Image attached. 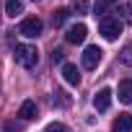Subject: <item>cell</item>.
<instances>
[{
    "mask_svg": "<svg viewBox=\"0 0 132 132\" xmlns=\"http://www.w3.org/2000/svg\"><path fill=\"white\" fill-rule=\"evenodd\" d=\"M13 57H16V62L21 65V68H26V70L36 68V62H39V52L31 44H18L16 52H13Z\"/></svg>",
    "mask_w": 132,
    "mask_h": 132,
    "instance_id": "cell-1",
    "label": "cell"
},
{
    "mask_svg": "<svg viewBox=\"0 0 132 132\" xmlns=\"http://www.w3.org/2000/svg\"><path fill=\"white\" fill-rule=\"evenodd\" d=\"M122 29H124V23L119 18H101L98 21V31H101V36L106 42H117L119 34H122Z\"/></svg>",
    "mask_w": 132,
    "mask_h": 132,
    "instance_id": "cell-2",
    "label": "cell"
},
{
    "mask_svg": "<svg viewBox=\"0 0 132 132\" xmlns=\"http://www.w3.org/2000/svg\"><path fill=\"white\" fill-rule=\"evenodd\" d=\"M42 29H44L42 18H36V16H29V18H23V21H21V26H18V34H23V36H29V39H36V36L42 34Z\"/></svg>",
    "mask_w": 132,
    "mask_h": 132,
    "instance_id": "cell-3",
    "label": "cell"
},
{
    "mask_svg": "<svg viewBox=\"0 0 132 132\" xmlns=\"http://www.w3.org/2000/svg\"><path fill=\"white\" fill-rule=\"evenodd\" d=\"M101 57H104V52H101L96 44L86 47V52H83V68H86V70H93V68H98Z\"/></svg>",
    "mask_w": 132,
    "mask_h": 132,
    "instance_id": "cell-4",
    "label": "cell"
},
{
    "mask_svg": "<svg viewBox=\"0 0 132 132\" xmlns=\"http://www.w3.org/2000/svg\"><path fill=\"white\" fill-rule=\"evenodd\" d=\"M86 36H88L86 23H75V26H70L68 31H65V39H68L70 44H80V42H86Z\"/></svg>",
    "mask_w": 132,
    "mask_h": 132,
    "instance_id": "cell-5",
    "label": "cell"
},
{
    "mask_svg": "<svg viewBox=\"0 0 132 132\" xmlns=\"http://www.w3.org/2000/svg\"><path fill=\"white\" fill-rule=\"evenodd\" d=\"M93 106H96V111H106L111 106V88H101L93 96Z\"/></svg>",
    "mask_w": 132,
    "mask_h": 132,
    "instance_id": "cell-6",
    "label": "cell"
},
{
    "mask_svg": "<svg viewBox=\"0 0 132 132\" xmlns=\"http://www.w3.org/2000/svg\"><path fill=\"white\" fill-rule=\"evenodd\" d=\"M62 78H65V83H70V86H78L80 83V73H78V68L73 62H65L62 65Z\"/></svg>",
    "mask_w": 132,
    "mask_h": 132,
    "instance_id": "cell-7",
    "label": "cell"
},
{
    "mask_svg": "<svg viewBox=\"0 0 132 132\" xmlns=\"http://www.w3.org/2000/svg\"><path fill=\"white\" fill-rule=\"evenodd\" d=\"M111 132H132V114H119L111 122Z\"/></svg>",
    "mask_w": 132,
    "mask_h": 132,
    "instance_id": "cell-8",
    "label": "cell"
},
{
    "mask_svg": "<svg viewBox=\"0 0 132 132\" xmlns=\"http://www.w3.org/2000/svg\"><path fill=\"white\" fill-rule=\"evenodd\" d=\"M18 117L26 119V122H29V119H36V104H34V101H23L21 109H18Z\"/></svg>",
    "mask_w": 132,
    "mask_h": 132,
    "instance_id": "cell-9",
    "label": "cell"
},
{
    "mask_svg": "<svg viewBox=\"0 0 132 132\" xmlns=\"http://www.w3.org/2000/svg\"><path fill=\"white\" fill-rule=\"evenodd\" d=\"M119 101L132 104V78H127V80L119 83Z\"/></svg>",
    "mask_w": 132,
    "mask_h": 132,
    "instance_id": "cell-10",
    "label": "cell"
},
{
    "mask_svg": "<svg viewBox=\"0 0 132 132\" xmlns=\"http://www.w3.org/2000/svg\"><path fill=\"white\" fill-rule=\"evenodd\" d=\"M5 13H8L11 18L21 16V13H23V0H5Z\"/></svg>",
    "mask_w": 132,
    "mask_h": 132,
    "instance_id": "cell-11",
    "label": "cell"
},
{
    "mask_svg": "<svg viewBox=\"0 0 132 132\" xmlns=\"http://www.w3.org/2000/svg\"><path fill=\"white\" fill-rule=\"evenodd\" d=\"M70 11H73V13H78V16H86V13H88V0H73Z\"/></svg>",
    "mask_w": 132,
    "mask_h": 132,
    "instance_id": "cell-12",
    "label": "cell"
},
{
    "mask_svg": "<svg viewBox=\"0 0 132 132\" xmlns=\"http://www.w3.org/2000/svg\"><path fill=\"white\" fill-rule=\"evenodd\" d=\"M68 16H70V11H65V8H57V11H54V16H52V18H54V26H62L65 21H68Z\"/></svg>",
    "mask_w": 132,
    "mask_h": 132,
    "instance_id": "cell-13",
    "label": "cell"
},
{
    "mask_svg": "<svg viewBox=\"0 0 132 132\" xmlns=\"http://www.w3.org/2000/svg\"><path fill=\"white\" fill-rule=\"evenodd\" d=\"M114 3H119V0H98V3H96V8H93V11H96V16H101V13H104L109 5H114Z\"/></svg>",
    "mask_w": 132,
    "mask_h": 132,
    "instance_id": "cell-14",
    "label": "cell"
},
{
    "mask_svg": "<svg viewBox=\"0 0 132 132\" xmlns=\"http://www.w3.org/2000/svg\"><path fill=\"white\" fill-rule=\"evenodd\" d=\"M44 132H70L68 127H65L62 122H52V124H47V129Z\"/></svg>",
    "mask_w": 132,
    "mask_h": 132,
    "instance_id": "cell-15",
    "label": "cell"
},
{
    "mask_svg": "<svg viewBox=\"0 0 132 132\" xmlns=\"http://www.w3.org/2000/svg\"><path fill=\"white\" fill-rule=\"evenodd\" d=\"M122 62H124V65H129V68H132V44H127V47L122 49Z\"/></svg>",
    "mask_w": 132,
    "mask_h": 132,
    "instance_id": "cell-16",
    "label": "cell"
},
{
    "mask_svg": "<svg viewBox=\"0 0 132 132\" xmlns=\"http://www.w3.org/2000/svg\"><path fill=\"white\" fill-rule=\"evenodd\" d=\"M52 60H54V62H62V60H65V52H62V49H54V52H52Z\"/></svg>",
    "mask_w": 132,
    "mask_h": 132,
    "instance_id": "cell-17",
    "label": "cell"
}]
</instances>
